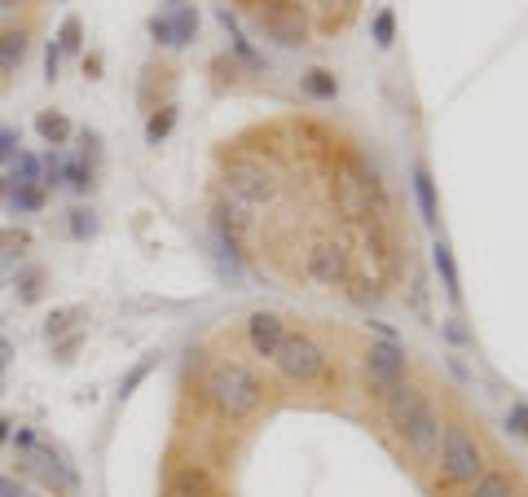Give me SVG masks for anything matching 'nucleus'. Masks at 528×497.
Returning <instances> with one entry per match:
<instances>
[{
    "mask_svg": "<svg viewBox=\"0 0 528 497\" xmlns=\"http://www.w3.org/2000/svg\"><path fill=\"white\" fill-rule=\"evenodd\" d=\"M388 423L401 432L405 449H410L418 462H432L436 458V449H440V418H436L432 401H427L423 392L405 388V383L396 392H388Z\"/></svg>",
    "mask_w": 528,
    "mask_h": 497,
    "instance_id": "1",
    "label": "nucleus"
},
{
    "mask_svg": "<svg viewBox=\"0 0 528 497\" xmlns=\"http://www.w3.org/2000/svg\"><path fill=\"white\" fill-rule=\"evenodd\" d=\"M203 392H207V401L220 410V418H229V423L251 418L260 410V401H264L260 379L247 366H238V361H220V366L207 370Z\"/></svg>",
    "mask_w": 528,
    "mask_h": 497,
    "instance_id": "2",
    "label": "nucleus"
},
{
    "mask_svg": "<svg viewBox=\"0 0 528 497\" xmlns=\"http://www.w3.org/2000/svg\"><path fill=\"white\" fill-rule=\"evenodd\" d=\"M436 454H440V471H445L449 484H476L484 476V454L462 423H449L445 432H440Z\"/></svg>",
    "mask_w": 528,
    "mask_h": 497,
    "instance_id": "3",
    "label": "nucleus"
},
{
    "mask_svg": "<svg viewBox=\"0 0 528 497\" xmlns=\"http://www.w3.org/2000/svg\"><path fill=\"white\" fill-rule=\"evenodd\" d=\"M330 198H335V212L344 220H370L374 203H379V181L352 168H339L335 181H330Z\"/></svg>",
    "mask_w": 528,
    "mask_h": 497,
    "instance_id": "4",
    "label": "nucleus"
},
{
    "mask_svg": "<svg viewBox=\"0 0 528 497\" xmlns=\"http://www.w3.org/2000/svg\"><path fill=\"white\" fill-rule=\"evenodd\" d=\"M22 471L36 476L40 489H53V497H75L80 493V476H75L71 462H66L58 449H44V445L27 449V454H22Z\"/></svg>",
    "mask_w": 528,
    "mask_h": 497,
    "instance_id": "5",
    "label": "nucleus"
},
{
    "mask_svg": "<svg viewBox=\"0 0 528 497\" xmlns=\"http://www.w3.org/2000/svg\"><path fill=\"white\" fill-rule=\"evenodd\" d=\"M225 194L242 198V203H269V198H278V176H273L264 163L256 159H234L225 168Z\"/></svg>",
    "mask_w": 528,
    "mask_h": 497,
    "instance_id": "6",
    "label": "nucleus"
},
{
    "mask_svg": "<svg viewBox=\"0 0 528 497\" xmlns=\"http://www.w3.org/2000/svg\"><path fill=\"white\" fill-rule=\"evenodd\" d=\"M273 361H278V370L295 383H317L326 374V352L308 335H291V330H286V339H282V348Z\"/></svg>",
    "mask_w": 528,
    "mask_h": 497,
    "instance_id": "7",
    "label": "nucleus"
},
{
    "mask_svg": "<svg viewBox=\"0 0 528 497\" xmlns=\"http://www.w3.org/2000/svg\"><path fill=\"white\" fill-rule=\"evenodd\" d=\"M366 379L374 392H396L405 383V348L396 339H374L366 348Z\"/></svg>",
    "mask_w": 528,
    "mask_h": 497,
    "instance_id": "8",
    "label": "nucleus"
},
{
    "mask_svg": "<svg viewBox=\"0 0 528 497\" xmlns=\"http://www.w3.org/2000/svg\"><path fill=\"white\" fill-rule=\"evenodd\" d=\"M260 27L269 31L278 44H286V49H300V44L308 40V14L295 0H278V5H264L260 9Z\"/></svg>",
    "mask_w": 528,
    "mask_h": 497,
    "instance_id": "9",
    "label": "nucleus"
},
{
    "mask_svg": "<svg viewBox=\"0 0 528 497\" xmlns=\"http://www.w3.org/2000/svg\"><path fill=\"white\" fill-rule=\"evenodd\" d=\"M308 278H313L317 286H348L352 278V264H348V251L335 247V242H317L313 251H308Z\"/></svg>",
    "mask_w": 528,
    "mask_h": 497,
    "instance_id": "10",
    "label": "nucleus"
},
{
    "mask_svg": "<svg viewBox=\"0 0 528 497\" xmlns=\"http://www.w3.org/2000/svg\"><path fill=\"white\" fill-rule=\"evenodd\" d=\"M168 497H216V480L203 462H185L172 471L168 480Z\"/></svg>",
    "mask_w": 528,
    "mask_h": 497,
    "instance_id": "11",
    "label": "nucleus"
},
{
    "mask_svg": "<svg viewBox=\"0 0 528 497\" xmlns=\"http://www.w3.org/2000/svg\"><path fill=\"white\" fill-rule=\"evenodd\" d=\"M247 339H251V348L260 352V357H278V348H282V339H286V326H282V317L278 313H256L247 322Z\"/></svg>",
    "mask_w": 528,
    "mask_h": 497,
    "instance_id": "12",
    "label": "nucleus"
},
{
    "mask_svg": "<svg viewBox=\"0 0 528 497\" xmlns=\"http://www.w3.org/2000/svg\"><path fill=\"white\" fill-rule=\"evenodd\" d=\"M27 49H31L27 27H9V31H0V80L18 71L22 58H27Z\"/></svg>",
    "mask_w": 528,
    "mask_h": 497,
    "instance_id": "13",
    "label": "nucleus"
},
{
    "mask_svg": "<svg viewBox=\"0 0 528 497\" xmlns=\"http://www.w3.org/2000/svg\"><path fill=\"white\" fill-rule=\"evenodd\" d=\"M414 203H418V216H423V225H432L436 229V220H440V212H436V185H432V172L427 168H414Z\"/></svg>",
    "mask_w": 528,
    "mask_h": 497,
    "instance_id": "14",
    "label": "nucleus"
},
{
    "mask_svg": "<svg viewBox=\"0 0 528 497\" xmlns=\"http://www.w3.org/2000/svg\"><path fill=\"white\" fill-rule=\"evenodd\" d=\"M168 27H172V44H168V49H185V44L194 40V31H198V9L194 5H176L172 14H168Z\"/></svg>",
    "mask_w": 528,
    "mask_h": 497,
    "instance_id": "15",
    "label": "nucleus"
},
{
    "mask_svg": "<svg viewBox=\"0 0 528 497\" xmlns=\"http://www.w3.org/2000/svg\"><path fill=\"white\" fill-rule=\"evenodd\" d=\"M432 264H436V273H440V286H445V295H449V300H458L462 286H458V264H454V251H449V242H436V247H432Z\"/></svg>",
    "mask_w": 528,
    "mask_h": 497,
    "instance_id": "16",
    "label": "nucleus"
},
{
    "mask_svg": "<svg viewBox=\"0 0 528 497\" xmlns=\"http://www.w3.org/2000/svg\"><path fill=\"white\" fill-rule=\"evenodd\" d=\"M36 132L49 141V146H66V141H71V119H66L62 110H40V115H36Z\"/></svg>",
    "mask_w": 528,
    "mask_h": 497,
    "instance_id": "17",
    "label": "nucleus"
},
{
    "mask_svg": "<svg viewBox=\"0 0 528 497\" xmlns=\"http://www.w3.org/2000/svg\"><path fill=\"white\" fill-rule=\"evenodd\" d=\"M84 317H88V308H84V304H71V308H58V313H53V317H49V322H44V335H49V339H62V335H71V330H75V326H80V322H84Z\"/></svg>",
    "mask_w": 528,
    "mask_h": 497,
    "instance_id": "18",
    "label": "nucleus"
},
{
    "mask_svg": "<svg viewBox=\"0 0 528 497\" xmlns=\"http://www.w3.org/2000/svg\"><path fill=\"white\" fill-rule=\"evenodd\" d=\"M9 207H14L18 216H31L44 207V185H9Z\"/></svg>",
    "mask_w": 528,
    "mask_h": 497,
    "instance_id": "19",
    "label": "nucleus"
},
{
    "mask_svg": "<svg viewBox=\"0 0 528 497\" xmlns=\"http://www.w3.org/2000/svg\"><path fill=\"white\" fill-rule=\"evenodd\" d=\"M471 497H515V480L502 476V471H484V476L471 484Z\"/></svg>",
    "mask_w": 528,
    "mask_h": 497,
    "instance_id": "20",
    "label": "nucleus"
},
{
    "mask_svg": "<svg viewBox=\"0 0 528 497\" xmlns=\"http://www.w3.org/2000/svg\"><path fill=\"white\" fill-rule=\"evenodd\" d=\"M172 128H176V106H154L150 119H146V141H150V146H159Z\"/></svg>",
    "mask_w": 528,
    "mask_h": 497,
    "instance_id": "21",
    "label": "nucleus"
},
{
    "mask_svg": "<svg viewBox=\"0 0 528 497\" xmlns=\"http://www.w3.org/2000/svg\"><path fill=\"white\" fill-rule=\"evenodd\" d=\"M40 176H44V163L36 159V154H18L14 159V181L9 185H40Z\"/></svg>",
    "mask_w": 528,
    "mask_h": 497,
    "instance_id": "22",
    "label": "nucleus"
},
{
    "mask_svg": "<svg viewBox=\"0 0 528 497\" xmlns=\"http://www.w3.org/2000/svg\"><path fill=\"white\" fill-rule=\"evenodd\" d=\"M58 49H62V53H80V49H84V22H80V18H62V27H58Z\"/></svg>",
    "mask_w": 528,
    "mask_h": 497,
    "instance_id": "23",
    "label": "nucleus"
},
{
    "mask_svg": "<svg viewBox=\"0 0 528 497\" xmlns=\"http://www.w3.org/2000/svg\"><path fill=\"white\" fill-rule=\"evenodd\" d=\"M62 181L66 185H71V190L75 194H88V190H93V168H88V163H62Z\"/></svg>",
    "mask_w": 528,
    "mask_h": 497,
    "instance_id": "24",
    "label": "nucleus"
},
{
    "mask_svg": "<svg viewBox=\"0 0 528 497\" xmlns=\"http://www.w3.org/2000/svg\"><path fill=\"white\" fill-rule=\"evenodd\" d=\"M40 286H44V269H22L18 273V300L22 304H36L40 300Z\"/></svg>",
    "mask_w": 528,
    "mask_h": 497,
    "instance_id": "25",
    "label": "nucleus"
},
{
    "mask_svg": "<svg viewBox=\"0 0 528 497\" xmlns=\"http://www.w3.org/2000/svg\"><path fill=\"white\" fill-rule=\"evenodd\" d=\"M348 295H352V304H357V308H374V304H379V282H370V278L352 282L348 278Z\"/></svg>",
    "mask_w": 528,
    "mask_h": 497,
    "instance_id": "26",
    "label": "nucleus"
},
{
    "mask_svg": "<svg viewBox=\"0 0 528 497\" xmlns=\"http://www.w3.org/2000/svg\"><path fill=\"white\" fill-rule=\"evenodd\" d=\"M304 88L313 97H322V102H330V97H335V75H330V71H308L304 75Z\"/></svg>",
    "mask_w": 528,
    "mask_h": 497,
    "instance_id": "27",
    "label": "nucleus"
},
{
    "mask_svg": "<svg viewBox=\"0 0 528 497\" xmlns=\"http://www.w3.org/2000/svg\"><path fill=\"white\" fill-rule=\"evenodd\" d=\"M31 247L27 229H0V256H18V251Z\"/></svg>",
    "mask_w": 528,
    "mask_h": 497,
    "instance_id": "28",
    "label": "nucleus"
},
{
    "mask_svg": "<svg viewBox=\"0 0 528 497\" xmlns=\"http://www.w3.org/2000/svg\"><path fill=\"white\" fill-rule=\"evenodd\" d=\"M93 234H97L93 212H88V207H75L71 212V238H93Z\"/></svg>",
    "mask_w": 528,
    "mask_h": 497,
    "instance_id": "29",
    "label": "nucleus"
},
{
    "mask_svg": "<svg viewBox=\"0 0 528 497\" xmlns=\"http://www.w3.org/2000/svg\"><path fill=\"white\" fill-rule=\"evenodd\" d=\"M392 36H396V14H392V9H383V14L374 18V44H383V49H388Z\"/></svg>",
    "mask_w": 528,
    "mask_h": 497,
    "instance_id": "30",
    "label": "nucleus"
},
{
    "mask_svg": "<svg viewBox=\"0 0 528 497\" xmlns=\"http://www.w3.org/2000/svg\"><path fill=\"white\" fill-rule=\"evenodd\" d=\"M506 432L528 440V405H511V414H506Z\"/></svg>",
    "mask_w": 528,
    "mask_h": 497,
    "instance_id": "31",
    "label": "nucleus"
},
{
    "mask_svg": "<svg viewBox=\"0 0 528 497\" xmlns=\"http://www.w3.org/2000/svg\"><path fill=\"white\" fill-rule=\"evenodd\" d=\"M18 132H9V128H0V163H14L18 159Z\"/></svg>",
    "mask_w": 528,
    "mask_h": 497,
    "instance_id": "32",
    "label": "nucleus"
},
{
    "mask_svg": "<svg viewBox=\"0 0 528 497\" xmlns=\"http://www.w3.org/2000/svg\"><path fill=\"white\" fill-rule=\"evenodd\" d=\"M58 71H62V49L58 44H49V49H44V80H58Z\"/></svg>",
    "mask_w": 528,
    "mask_h": 497,
    "instance_id": "33",
    "label": "nucleus"
},
{
    "mask_svg": "<svg viewBox=\"0 0 528 497\" xmlns=\"http://www.w3.org/2000/svg\"><path fill=\"white\" fill-rule=\"evenodd\" d=\"M22 9H27V5H22V0H0V31H9V27H14Z\"/></svg>",
    "mask_w": 528,
    "mask_h": 497,
    "instance_id": "34",
    "label": "nucleus"
},
{
    "mask_svg": "<svg viewBox=\"0 0 528 497\" xmlns=\"http://www.w3.org/2000/svg\"><path fill=\"white\" fill-rule=\"evenodd\" d=\"M0 497H36V493H31L22 480H14V476H0Z\"/></svg>",
    "mask_w": 528,
    "mask_h": 497,
    "instance_id": "35",
    "label": "nucleus"
},
{
    "mask_svg": "<svg viewBox=\"0 0 528 497\" xmlns=\"http://www.w3.org/2000/svg\"><path fill=\"white\" fill-rule=\"evenodd\" d=\"M146 374H150V361H141V366H137V370H132V374H128V379H124V383H119V396H128V392H132V388H137V383H141V379H146Z\"/></svg>",
    "mask_w": 528,
    "mask_h": 497,
    "instance_id": "36",
    "label": "nucleus"
},
{
    "mask_svg": "<svg viewBox=\"0 0 528 497\" xmlns=\"http://www.w3.org/2000/svg\"><path fill=\"white\" fill-rule=\"evenodd\" d=\"M80 348V335H71V339H62L58 344V361H71V352Z\"/></svg>",
    "mask_w": 528,
    "mask_h": 497,
    "instance_id": "37",
    "label": "nucleus"
},
{
    "mask_svg": "<svg viewBox=\"0 0 528 497\" xmlns=\"http://www.w3.org/2000/svg\"><path fill=\"white\" fill-rule=\"evenodd\" d=\"M84 75H88V80H97V75H102V58H97V53H93V58H84Z\"/></svg>",
    "mask_w": 528,
    "mask_h": 497,
    "instance_id": "38",
    "label": "nucleus"
},
{
    "mask_svg": "<svg viewBox=\"0 0 528 497\" xmlns=\"http://www.w3.org/2000/svg\"><path fill=\"white\" fill-rule=\"evenodd\" d=\"M9 357H14V348H9V339H0V370L9 366Z\"/></svg>",
    "mask_w": 528,
    "mask_h": 497,
    "instance_id": "39",
    "label": "nucleus"
},
{
    "mask_svg": "<svg viewBox=\"0 0 528 497\" xmlns=\"http://www.w3.org/2000/svg\"><path fill=\"white\" fill-rule=\"evenodd\" d=\"M9 436H14V423H9V418H0V445H5Z\"/></svg>",
    "mask_w": 528,
    "mask_h": 497,
    "instance_id": "40",
    "label": "nucleus"
},
{
    "mask_svg": "<svg viewBox=\"0 0 528 497\" xmlns=\"http://www.w3.org/2000/svg\"><path fill=\"white\" fill-rule=\"evenodd\" d=\"M9 194V181H5V176H0V198H5Z\"/></svg>",
    "mask_w": 528,
    "mask_h": 497,
    "instance_id": "41",
    "label": "nucleus"
},
{
    "mask_svg": "<svg viewBox=\"0 0 528 497\" xmlns=\"http://www.w3.org/2000/svg\"><path fill=\"white\" fill-rule=\"evenodd\" d=\"M251 5H260V9H264V5H278V0H251Z\"/></svg>",
    "mask_w": 528,
    "mask_h": 497,
    "instance_id": "42",
    "label": "nucleus"
},
{
    "mask_svg": "<svg viewBox=\"0 0 528 497\" xmlns=\"http://www.w3.org/2000/svg\"><path fill=\"white\" fill-rule=\"evenodd\" d=\"M172 5H185V0H172Z\"/></svg>",
    "mask_w": 528,
    "mask_h": 497,
    "instance_id": "43",
    "label": "nucleus"
},
{
    "mask_svg": "<svg viewBox=\"0 0 528 497\" xmlns=\"http://www.w3.org/2000/svg\"><path fill=\"white\" fill-rule=\"evenodd\" d=\"M22 5H31V0H22Z\"/></svg>",
    "mask_w": 528,
    "mask_h": 497,
    "instance_id": "44",
    "label": "nucleus"
}]
</instances>
